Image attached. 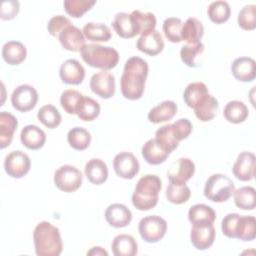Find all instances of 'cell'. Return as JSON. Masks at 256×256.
<instances>
[{
  "instance_id": "6da1fadb",
  "label": "cell",
  "mask_w": 256,
  "mask_h": 256,
  "mask_svg": "<svg viewBox=\"0 0 256 256\" xmlns=\"http://www.w3.org/2000/svg\"><path fill=\"white\" fill-rule=\"evenodd\" d=\"M148 69L147 61L137 56L130 57L125 62L120 79V88L126 99L137 100L142 97Z\"/></svg>"
},
{
  "instance_id": "7a4b0ae2",
  "label": "cell",
  "mask_w": 256,
  "mask_h": 256,
  "mask_svg": "<svg viewBox=\"0 0 256 256\" xmlns=\"http://www.w3.org/2000/svg\"><path fill=\"white\" fill-rule=\"evenodd\" d=\"M35 252L38 256H58L63 249L59 229L47 221L38 223L33 232Z\"/></svg>"
},
{
  "instance_id": "3957f363",
  "label": "cell",
  "mask_w": 256,
  "mask_h": 256,
  "mask_svg": "<svg viewBox=\"0 0 256 256\" xmlns=\"http://www.w3.org/2000/svg\"><path fill=\"white\" fill-rule=\"evenodd\" d=\"M162 188L161 179L153 174L142 176L132 194V203L140 211H146L155 207L158 203V195Z\"/></svg>"
},
{
  "instance_id": "277c9868",
  "label": "cell",
  "mask_w": 256,
  "mask_h": 256,
  "mask_svg": "<svg viewBox=\"0 0 256 256\" xmlns=\"http://www.w3.org/2000/svg\"><path fill=\"white\" fill-rule=\"evenodd\" d=\"M80 53L84 62L89 66L105 71L114 68L119 61L118 51L110 46H102L95 43L85 44Z\"/></svg>"
},
{
  "instance_id": "5b68a950",
  "label": "cell",
  "mask_w": 256,
  "mask_h": 256,
  "mask_svg": "<svg viewBox=\"0 0 256 256\" xmlns=\"http://www.w3.org/2000/svg\"><path fill=\"white\" fill-rule=\"evenodd\" d=\"M235 191L233 181L224 174H213L205 183L204 196L213 202L227 201Z\"/></svg>"
},
{
  "instance_id": "8992f818",
  "label": "cell",
  "mask_w": 256,
  "mask_h": 256,
  "mask_svg": "<svg viewBox=\"0 0 256 256\" xmlns=\"http://www.w3.org/2000/svg\"><path fill=\"white\" fill-rule=\"evenodd\" d=\"M138 231L144 241L148 243H156L165 236L167 222L158 215H149L140 220Z\"/></svg>"
},
{
  "instance_id": "52a82bcc",
  "label": "cell",
  "mask_w": 256,
  "mask_h": 256,
  "mask_svg": "<svg viewBox=\"0 0 256 256\" xmlns=\"http://www.w3.org/2000/svg\"><path fill=\"white\" fill-rule=\"evenodd\" d=\"M83 176L79 169L72 165H63L54 173L55 186L64 192H74L80 188Z\"/></svg>"
},
{
  "instance_id": "ba28073f",
  "label": "cell",
  "mask_w": 256,
  "mask_h": 256,
  "mask_svg": "<svg viewBox=\"0 0 256 256\" xmlns=\"http://www.w3.org/2000/svg\"><path fill=\"white\" fill-rule=\"evenodd\" d=\"M38 101V93L36 89L29 84L19 85L14 89L11 95L12 106L21 112L32 110Z\"/></svg>"
},
{
  "instance_id": "9c48e42d",
  "label": "cell",
  "mask_w": 256,
  "mask_h": 256,
  "mask_svg": "<svg viewBox=\"0 0 256 256\" xmlns=\"http://www.w3.org/2000/svg\"><path fill=\"white\" fill-rule=\"evenodd\" d=\"M31 166L29 156L21 150L10 152L4 160V169L6 173L13 178H21L25 176Z\"/></svg>"
},
{
  "instance_id": "30bf717a",
  "label": "cell",
  "mask_w": 256,
  "mask_h": 256,
  "mask_svg": "<svg viewBox=\"0 0 256 256\" xmlns=\"http://www.w3.org/2000/svg\"><path fill=\"white\" fill-rule=\"evenodd\" d=\"M89 85L93 93L104 99L111 98L115 93V77L105 70L93 74Z\"/></svg>"
},
{
  "instance_id": "8fae6325",
  "label": "cell",
  "mask_w": 256,
  "mask_h": 256,
  "mask_svg": "<svg viewBox=\"0 0 256 256\" xmlns=\"http://www.w3.org/2000/svg\"><path fill=\"white\" fill-rule=\"evenodd\" d=\"M115 173L123 179H132L139 172V162L131 152L118 153L113 160Z\"/></svg>"
},
{
  "instance_id": "7c38bea8",
  "label": "cell",
  "mask_w": 256,
  "mask_h": 256,
  "mask_svg": "<svg viewBox=\"0 0 256 256\" xmlns=\"http://www.w3.org/2000/svg\"><path fill=\"white\" fill-rule=\"evenodd\" d=\"M215 235L216 232L212 223L193 224L190 233V240L196 249L206 250L214 243Z\"/></svg>"
},
{
  "instance_id": "4fadbf2b",
  "label": "cell",
  "mask_w": 256,
  "mask_h": 256,
  "mask_svg": "<svg viewBox=\"0 0 256 256\" xmlns=\"http://www.w3.org/2000/svg\"><path fill=\"white\" fill-rule=\"evenodd\" d=\"M195 172V164L189 158H179L173 162L168 171L167 177L170 183L174 184H185Z\"/></svg>"
},
{
  "instance_id": "5bb4252c",
  "label": "cell",
  "mask_w": 256,
  "mask_h": 256,
  "mask_svg": "<svg viewBox=\"0 0 256 256\" xmlns=\"http://www.w3.org/2000/svg\"><path fill=\"white\" fill-rule=\"evenodd\" d=\"M234 176L241 181H250L255 175V155L252 152H241L233 167Z\"/></svg>"
},
{
  "instance_id": "9a60e30c",
  "label": "cell",
  "mask_w": 256,
  "mask_h": 256,
  "mask_svg": "<svg viewBox=\"0 0 256 256\" xmlns=\"http://www.w3.org/2000/svg\"><path fill=\"white\" fill-rule=\"evenodd\" d=\"M59 42L66 50L78 52L85 45V37L83 32L76 26L70 24L66 26L58 35Z\"/></svg>"
},
{
  "instance_id": "2e32d148",
  "label": "cell",
  "mask_w": 256,
  "mask_h": 256,
  "mask_svg": "<svg viewBox=\"0 0 256 256\" xmlns=\"http://www.w3.org/2000/svg\"><path fill=\"white\" fill-rule=\"evenodd\" d=\"M59 75L64 83L78 85L85 77V69L78 60L67 59L61 64Z\"/></svg>"
},
{
  "instance_id": "e0dca14e",
  "label": "cell",
  "mask_w": 256,
  "mask_h": 256,
  "mask_svg": "<svg viewBox=\"0 0 256 256\" xmlns=\"http://www.w3.org/2000/svg\"><path fill=\"white\" fill-rule=\"evenodd\" d=\"M105 219L108 224L115 228H123L129 225L132 220V213L125 205L114 203L105 210Z\"/></svg>"
},
{
  "instance_id": "ac0fdd59",
  "label": "cell",
  "mask_w": 256,
  "mask_h": 256,
  "mask_svg": "<svg viewBox=\"0 0 256 256\" xmlns=\"http://www.w3.org/2000/svg\"><path fill=\"white\" fill-rule=\"evenodd\" d=\"M231 71L237 80L250 82L256 77V63L250 57H239L232 62Z\"/></svg>"
},
{
  "instance_id": "d6986e66",
  "label": "cell",
  "mask_w": 256,
  "mask_h": 256,
  "mask_svg": "<svg viewBox=\"0 0 256 256\" xmlns=\"http://www.w3.org/2000/svg\"><path fill=\"white\" fill-rule=\"evenodd\" d=\"M136 46L139 51L150 56H155L163 50L164 41L160 32L153 30L147 34L141 35L136 42Z\"/></svg>"
},
{
  "instance_id": "ffe728a7",
  "label": "cell",
  "mask_w": 256,
  "mask_h": 256,
  "mask_svg": "<svg viewBox=\"0 0 256 256\" xmlns=\"http://www.w3.org/2000/svg\"><path fill=\"white\" fill-rule=\"evenodd\" d=\"M20 140L26 148L37 150L44 145L46 141V134L36 125H26L21 131Z\"/></svg>"
},
{
  "instance_id": "44dd1931",
  "label": "cell",
  "mask_w": 256,
  "mask_h": 256,
  "mask_svg": "<svg viewBox=\"0 0 256 256\" xmlns=\"http://www.w3.org/2000/svg\"><path fill=\"white\" fill-rule=\"evenodd\" d=\"M87 179L95 185L104 183L108 178V168L106 163L99 158L90 159L84 168Z\"/></svg>"
},
{
  "instance_id": "7402d4cb",
  "label": "cell",
  "mask_w": 256,
  "mask_h": 256,
  "mask_svg": "<svg viewBox=\"0 0 256 256\" xmlns=\"http://www.w3.org/2000/svg\"><path fill=\"white\" fill-rule=\"evenodd\" d=\"M17 126L18 121L14 115L5 111L0 113V147L2 149L11 144Z\"/></svg>"
},
{
  "instance_id": "603a6c76",
  "label": "cell",
  "mask_w": 256,
  "mask_h": 256,
  "mask_svg": "<svg viewBox=\"0 0 256 256\" xmlns=\"http://www.w3.org/2000/svg\"><path fill=\"white\" fill-rule=\"evenodd\" d=\"M141 152L144 160L151 165H158L163 163L170 154L160 146L155 138L146 141L142 146Z\"/></svg>"
},
{
  "instance_id": "cb8c5ba5",
  "label": "cell",
  "mask_w": 256,
  "mask_h": 256,
  "mask_svg": "<svg viewBox=\"0 0 256 256\" xmlns=\"http://www.w3.org/2000/svg\"><path fill=\"white\" fill-rule=\"evenodd\" d=\"M111 248L115 256H134L138 251L136 240L128 234L117 235L113 239Z\"/></svg>"
},
{
  "instance_id": "d4e9b609",
  "label": "cell",
  "mask_w": 256,
  "mask_h": 256,
  "mask_svg": "<svg viewBox=\"0 0 256 256\" xmlns=\"http://www.w3.org/2000/svg\"><path fill=\"white\" fill-rule=\"evenodd\" d=\"M26 55V47L19 41H8L2 47V57L10 65L20 64L25 60Z\"/></svg>"
},
{
  "instance_id": "484cf974",
  "label": "cell",
  "mask_w": 256,
  "mask_h": 256,
  "mask_svg": "<svg viewBox=\"0 0 256 256\" xmlns=\"http://www.w3.org/2000/svg\"><path fill=\"white\" fill-rule=\"evenodd\" d=\"M177 112V105L174 101L166 100L153 107L148 113V119L150 122L158 124L168 121L174 117Z\"/></svg>"
},
{
  "instance_id": "4316f807",
  "label": "cell",
  "mask_w": 256,
  "mask_h": 256,
  "mask_svg": "<svg viewBox=\"0 0 256 256\" xmlns=\"http://www.w3.org/2000/svg\"><path fill=\"white\" fill-rule=\"evenodd\" d=\"M155 139L168 153L175 150L180 142L176 135L173 124H166L157 129L155 132Z\"/></svg>"
},
{
  "instance_id": "83f0119b",
  "label": "cell",
  "mask_w": 256,
  "mask_h": 256,
  "mask_svg": "<svg viewBox=\"0 0 256 256\" xmlns=\"http://www.w3.org/2000/svg\"><path fill=\"white\" fill-rule=\"evenodd\" d=\"M218 107L219 104L217 99L214 96L208 94L193 109L196 117L200 121L207 122L216 116Z\"/></svg>"
},
{
  "instance_id": "f1b7e54d",
  "label": "cell",
  "mask_w": 256,
  "mask_h": 256,
  "mask_svg": "<svg viewBox=\"0 0 256 256\" xmlns=\"http://www.w3.org/2000/svg\"><path fill=\"white\" fill-rule=\"evenodd\" d=\"M112 25L115 32L122 38H132L138 34L131 19V15L126 12L117 13L114 17Z\"/></svg>"
},
{
  "instance_id": "f546056e",
  "label": "cell",
  "mask_w": 256,
  "mask_h": 256,
  "mask_svg": "<svg viewBox=\"0 0 256 256\" xmlns=\"http://www.w3.org/2000/svg\"><path fill=\"white\" fill-rule=\"evenodd\" d=\"M131 19L136 27L137 33L144 35L153 30L156 27V17L151 12H143L140 10H134L131 12Z\"/></svg>"
},
{
  "instance_id": "4dcf8cb0",
  "label": "cell",
  "mask_w": 256,
  "mask_h": 256,
  "mask_svg": "<svg viewBox=\"0 0 256 256\" xmlns=\"http://www.w3.org/2000/svg\"><path fill=\"white\" fill-rule=\"evenodd\" d=\"M100 113V104L91 97L83 95L79 100L76 114L83 121H92Z\"/></svg>"
},
{
  "instance_id": "1f68e13d",
  "label": "cell",
  "mask_w": 256,
  "mask_h": 256,
  "mask_svg": "<svg viewBox=\"0 0 256 256\" xmlns=\"http://www.w3.org/2000/svg\"><path fill=\"white\" fill-rule=\"evenodd\" d=\"M204 34V27L200 20L194 17L188 18L182 25L181 37L187 43H196L202 38Z\"/></svg>"
},
{
  "instance_id": "d6a6232c",
  "label": "cell",
  "mask_w": 256,
  "mask_h": 256,
  "mask_svg": "<svg viewBox=\"0 0 256 256\" xmlns=\"http://www.w3.org/2000/svg\"><path fill=\"white\" fill-rule=\"evenodd\" d=\"M84 37L92 42H106L111 38L110 28L103 23L88 22L82 30Z\"/></svg>"
},
{
  "instance_id": "836d02e7",
  "label": "cell",
  "mask_w": 256,
  "mask_h": 256,
  "mask_svg": "<svg viewBox=\"0 0 256 256\" xmlns=\"http://www.w3.org/2000/svg\"><path fill=\"white\" fill-rule=\"evenodd\" d=\"M188 219L193 224L214 223L216 219L215 211L208 205L195 204L188 211Z\"/></svg>"
},
{
  "instance_id": "e575fe53",
  "label": "cell",
  "mask_w": 256,
  "mask_h": 256,
  "mask_svg": "<svg viewBox=\"0 0 256 256\" xmlns=\"http://www.w3.org/2000/svg\"><path fill=\"white\" fill-rule=\"evenodd\" d=\"M256 237V220L253 216L240 215L237 221L235 238L243 241H251Z\"/></svg>"
},
{
  "instance_id": "d590c367",
  "label": "cell",
  "mask_w": 256,
  "mask_h": 256,
  "mask_svg": "<svg viewBox=\"0 0 256 256\" xmlns=\"http://www.w3.org/2000/svg\"><path fill=\"white\" fill-rule=\"evenodd\" d=\"M248 112L247 106L242 101L233 100L226 104L223 115L228 122L238 124L246 120L248 117Z\"/></svg>"
},
{
  "instance_id": "8d00e7d4",
  "label": "cell",
  "mask_w": 256,
  "mask_h": 256,
  "mask_svg": "<svg viewBox=\"0 0 256 256\" xmlns=\"http://www.w3.org/2000/svg\"><path fill=\"white\" fill-rule=\"evenodd\" d=\"M208 94V88L203 82H192L185 88L183 99L188 107L194 108Z\"/></svg>"
},
{
  "instance_id": "74e56055",
  "label": "cell",
  "mask_w": 256,
  "mask_h": 256,
  "mask_svg": "<svg viewBox=\"0 0 256 256\" xmlns=\"http://www.w3.org/2000/svg\"><path fill=\"white\" fill-rule=\"evenodd\" d=\"M235 205L242 210H253L256 205V191L251 186H243L234 191Z\"/></svg>"
},
{
  "instance_id": "f35d334b",
  "label": "cell",
  "mask_w": 256,
  "mask_h": 256,
  "mask_svg": "<svg viewBox=\"0 0 256 256\" xmlns=\"http://www.w3.org/2000/svg\"><path fill=\"white\" fill-rule=\"evenodd\" d=\"M67 140L69 145L75 150H85L91 143V135L83 127H73L68 131Z\"/></svg>"
},
{
  "instance_id": "ab89813d",
  "label": "cell",
  "mask_w": 256,
  "mask_h": 256,
  "mask_svg": "<svg viewBox=\"0 0 256 256\" xmlns=\"http://www.w3.org/2000/svg\"><path fill=\"white\" fill-rule=\"evenodd\" d=\"M38 120L47 128L53 129L60 125L62 117L57 108L51 104L42 106L37 113Z\"/></svg>"
},
{
  "instance_id": "60d3db41",
  "label": "cell",
  "mask_w": 256,
  "mask_h": 256,
  "mask_svg": "<svg viewBox=\"0 0 256 256\" xmlns=\"http://www.w3.org/2000/svg\"><path fill=\"white\" fill-rule=\"evenodd\" d=\"M208 16L212 22L216 24H221L226 22L231 14V9L229 4L223 0H217L210 3L208 6Z\"/></svg>"
},
{
  "instance_id": "b9f144b4",
  "label": "cell",
  "mask_w": 256,
  "mask_h": 256,
  "mask_svg": "<svg viewBox=\"0 0 256 256\" xmlns=\"http://www.w3.org/2000/svg\"><path fill=\"white\" fill-rule=\"evenodd\" d=\"M204 51V45L202 42L196 43H187L186 45L181 47L180 57L181 60L189 67H197L198 63L196 58L198 55H201Z\"/></svg>"
},
{
  "instance_id": "7bdbcfd3",
  "label": "cell",
  "mask_w": 256,
  "mask_h": 256,
  "mask_svg": "<svg viewBox=\"0 0 256 256\" xmlns=\"http://www.w3.org/2000/svg\"><path fill=\"white\" fill-rule=\"evenodd\" d=\"M191 191L186 184L170 183L166 189V198L173 204H182L188 201Z\"/></svg>"
},
{
  "instance_id": "ee69618b",
  "label": "cell",
  "mask_w": 256,
  "mask_h": 256,
  "mask_svg": "<svg viewBox=\"0 0 256 256\" xmlns=\"http://www.w3.org/2000/svg\"><path fill=\"white\" fill-rule=\"evenodd\" d=\"M183 22L180 18L169 17L163 22V32L165 37L173 43H179L182 41L181 29Z\"/></svg>"
},
{
  "instance_id": "f6af8a7d",
  "label": "cell",
  "mask_w": 256,
  "mask_h": 256,
  "mask_svg": "<svg viewBox=\"0 0 256 256\" xmlns=\"http://www.w3.org/2000/svg\"><path fill=\"white\" fill-rule=\"evenodd\" d=\"M95 3V0H65L63 5L65 11L70 16L74 18H79L85 12L90 10Z\"/></svg>"
},
{
  "instance_id": "bcb514c9",
  "label": "cell",
  "mask_w": 256,
  "mask_h": 256,
  "mask_svg": "<svg viewBox=\"0 0 256 256\" xmlns=\"http://www.w3.org/2000/svg\"><path fill=\"white\" fill-rule=\"evenodd\" d=\"M237 22L244 30H254L256 28V5H245L238 13Z\"/></svg>"
},
{
  "instance_id": "7dc6e473",
  "label": "cell",
  "mask_w": 256,
  "mask_h": 256,
  "mask_svg": "<svg viewBox=\"0 0 256 256\" xmlns=\"http://www.w3.org/2000/svg\"><path fill=\"white\" fill-rule=\"evenodd\" d=\"M83 94L74 89H67L60 96V104L68 114H76L79 100Z\"/></svg>"
},
{
  "instance_id": "c3c4849f",
  "label": "cell",
  "mask_w": 256,
  "mask_h": 256,
  "mask_svg": "<svg viewBox=\"0 0 256 256\" xmlns=\"http://www.w3.org/2000/svg\"><path fill=\"white\" fill-rule=\"evenodd\" d=\"M70 24H72V23H71V21H70L67 17H65V16H63V15H56V16H53V17L49 20V22H48V24H47V30H48V32H49L52 36L58 38L59 33H60L66 26H68V25H70Z\"/></svg>"
},
{
  "instance_id": "681fc988",
  "label": "cell",
  "mask_w": 256,
  "mask_h": 256,
  "mask_svg": "<svg viewBox=\"0 0 256 256\" xmlns=\"http://www.w3.org/2000/svg\"><path fill=\"white\" fill-rule=\"evenodd\" d=\"M239 216L240 215L237 213H229L222 219L221 229L226 237L235 238V231Z\"/></svg>"
},
{
  "instance_id": "f907efd6",
  "label": "cell",
  "mask_w": 256,
  "mask_h": 256,
  "mask_svg": "<svg viewBox=\"0 0 256 256\" xmlns=\"http://www.w3.org/2000/svg\"><path fill=\"white\" fill-rule=\"evenodd\" d=\"M19 12V2L18 1H4L1 4L0 17L3 20L13 19Z\"/></svg>"
},
{
  "instance_id": "816d5d0a",
  "label": "cell",
  "mask_w": 256,
  "mask_h": 256,
  "mask_svg": "<svg viewBox=\"0 0 256 256\" xmlns=\"http://www.w3.org/2000/svg\"><path fill=\"white\" fill-rule=\"evenodd\" d=\"M173 126L179 141L186 139L192 131V124L187 118H181L177 120L173 123Z\"/></svg>"
},
{
  "instance_id": "f5cc1de1",
  "label": "cell",
  "mask_w": 256,
  "mask_h": 256,
  "mask_svg": "<svg viewBox=\"0 0 256 256\" xmlns=\"http://www.w3.org/2000/svg\"><path fill=\"white\" fill-rule=\"evenodd\" d=\"M87 255H93V256H107L108 252L106 250H104L102 247L99 246H95L92 247L91 250H89L87 252Z\"/></svg>"
}]
</instances>
